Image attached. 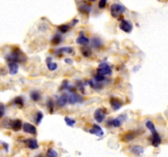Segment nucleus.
I'll return each instance as SVG.
<instances>
[{"mask_svg": "<svg viewBox=\"0 0 168 157\" xmlns=\"http://www.w3.org/2000/svg\"><path fill=\"white\" fill-rule=\"evenodd\" d=\"M30 96L31 100H33V101H38L39 100H40L41 96L38 91H32V92L30 93Z\"/></svg>", "mask_w": 168, "mask_h": 157, "instance_id": "nucleus-26", "label": "nucleus"}, {"mask_svg": "<svg viewBox=\"0 0 168 157\" xmlns=\"http://www.w3.org/2000/svg\"><path fill=\"white\" fill-rule=\"evenodd\" d=\"M107 2H108V0H99V7L100 9H103V8H104L105 6L107 4Z\"/></svg>", "mask_w": 168, "mask_h": 157, "instance_id": "nucleus-36", "label": "nucleus"}, {"mask_svg": "<svg viewBox=\"0 0 168 157\" xmlns=\"http://www.w3.org/2000/svg\"><path fill=\"white\" fill-rule=\"evenodd\" d=\"M110 104L111 107H112V109L114 111H118L120 110L122 107V103L119 101L118 99H116L115 97H112L110 99Z\"/></svg>", "mask_w": 168, "mask_h": 157, "instance_id": "nucleus-16", "label": "nucleus"}, {"mask_svg": "<svg viewBox=\"0 0 168 157\" xmlns=\"http://www.w3.org/2000/svg\"><path fill=\"white\" fill-rule=\"evenodd\" d=\"M74 52V49L71 47H64V48H58V50L55 51V54L56 55H61L62 53H68V54H71Z\"/></svg>", "mask_w": 168, "mask_h": 157, "instance_id": "nucleus-21", "label": "nucleus"}, {"mask_svg": "<svg viewBox=\"0 0 168 157\" xmlns=\"http://www.w3.org/2000/svg\"><path fill=\"white\" fill-rule=\"evenodd\" d=\"M1 143H2V146L3 147V149H4V151L5 152H8V148H9V146H8V144L7 143V142H1Z\"/></svg>", "mask_w": 168, "mask_h": 157, "instance_id": "nucleus-37", "label": "nucleus"}, {"mask_svg": "<svg viewBox=\"0 0 168 157\" xmlns=\"http://www.w3.org/2000/svg\"><path fill=\"white\" fill-rule=\"evenodd\" d=\"M126 7L121 3H115L111 5V15L114 18H117V17H120L122 13H124L126 11Z\"/></svg>", "mask_w": 168, "mask_h": 157, "instance_id": "nucleus-2", "label": "nucleus"}, {"mask_svg": "<svg viewBox=\"0 0 168 157\" xmlns=\"http://www.w3.org/2000/svg\"><path fill=\"white\" fill-rule=\"evenodd\" d=\"M23 127V124L21 119H15V120H12L11 122V129H13V131L17 132L20 129Z\"/></svg>", "mask_w": 168, "mask_h": 157, "instance_id": "nucleus-15", "label": "nucleus"}, {"mask_svg": "<svg viewBox=\"0 0 168 157\" xmlns=\"http://www.w3.org/2000/svg\"><path fill=\"white\" fill-rule=\"evenodd\" d=\"M81 52L82 53V55L85 56V57H89V56H91L92 54V52H91V49L89 48H88L86 46H84L81 48Z\"/></svg>", "mask_w": 168, "mask_h": 157, "instance_id": "nucleus-24", "label": "nucleus"}, {"mask_svg": "<svg viewBox=\"0 0 168 157\" xmlns=\"http://www.w3.org/2000/svg\"><path fill=\"white\" fill-rule=\"evenodd\" d=\"M138 134H139L137 132H135V131H130V132H129V133L124 135V137L122 138V141L123 142H130V141L134 140Z\"/></svg>", "mask_w": 168, "mask_h": 157, "instance_id": "nucleus-13", "label": "nucleus"}, {"mask_svg": "<svg viewBox=\"0 0 168 157\" xmlns=\"http://www.w3.org/2000/svg\"><path fill=\"white\" fill-rule=\"evenodd\" d=\"M24 142L27 145V146L29 147L30 149L31 150H35L39 147V144H38V142L33 139V138H30V139H26V140L24 141Z\"/></svg>", "mask_w": 168, "mask_h": 157, "instance_id": "nucleus-18", "label": "nucleus"}, {"mask_svg": "<svg viewBox=\"0 0 168 157\" xmlns=\"http://www.w3.org/2000/svg\"><path fill=\"white\" fill-rule=\"evenodd\" d=\"M13 104H15L16 106H17L20 108H22L24 106V99L22 97H17L14 98V100L12 101Z\"/></svg>", "mask_w": 168, "mask_h": 157, "instance_id": "nucleus-25", "label": "nucleus"}, {"mask_svg": "<svg viewBox=\"0 0 168 157\" xmlns=\"http://www.w3.org/2000/svg\"><path fill=\"white\" fill-rule=\"evenodd\" d=\"M89 134L96 135L97 137H103V134H104L102 128L99 125H98V124H93V128L89 129Z\"/></svg>", "mask_w": 168, "mask_h": 157, "instance_id": "nucleus-9", "label": "nucleus"}, {"mask_svg": "<svg viewBox=\"0 0 168 157\" xmlns=\"http://www.w3.org/2000/svg\"><path fill=\"white\" fill-rule=\"evenodd\" d=\"M120 29L122 30V31L126 32V33H130L133 30V25L132 24L128 21H126V20H122V22L119 25Z\"/></svg>", "mask_w": 168, "mask_h": 157, "instance_id": "nucleus-7", "label": "nucleus"}, {"mask_svg": "<svg viewBox=\"0 0 168 157\" xmlns=\"http://www.w3.org/2000/svg\"><path fill=\"white\" fill-rule=\"evenodd\" d=\"M139 67L135 66V67L134 68V71H136V70H139Z\"/></svg>", "mask_w": 168, "mask_h": 157, "instance_id": "nucleus-41", "label": "nucleus"}, {"mask_svg": "<svg viewBox=\"0 0 168 157\" xmlns=\"http://www.w3.org/2000/svg\"><path fill=\"white\" fill-rule=\"evenodd\" d=\"M43 118H44V114L41 111H38L37 114H36V118H35V123H36V124H40Z\"/></svg>", "mask_w": 168, "mask_h": 157, "instance_id": "nucleus-31", "label": "nucleus"}, {"mask_svg": "<svg viewBox=\"0 0 168 157\" xmlns=\"http://www.w3.org/2000/svg\"><path fill=\"white\" fill-rule=\"evenodd\" d=\"M76 85L79 88V90H81L82 93H85V84H83L81 81H76Z\"/></svg>", "mask_w": 168, "mask_h": 157, "instance_id": "nucleus-35", "label": "nucleus"}, {"mask_svg": "<svg viewBox=\"0 0 168 157\" xmlns=\"http://www.w3.org/2000/svg\"><path fill=\"white\" fill-rule=\"evenodd\" d=\"M46 63L47 67H48V69L50 71L56 70L58 69V64L55 63V62H52V58H51V57H47Z\"/></svg>", "mask_w": 168, "mask_h": 157, "instance_id": "nucleus-22", "label": "nucleus"}, {"mask_svg": "<svg viewBox=\"0 0 168 157\" xmlns=\"http://www.w3.org/2000/svg\"><path fill=\"white\" fill-rule=\"evenodd\" d=\"M130 151L136 156H140L144 152V149L140 146H132L130 147Z\"/></svg>", "mask_w": 168, "mask_h": 157, "instance_id": "nucleus-19", "label": "nucleus"}, {"mask_svg": "<svg viewBox=\"0 0 168 157\" xmlns=\"http://www.w3.org/2000/svg\"><path fill=\"white\" fill-rule=\"evenodd\" d=\"M68 99H69V96L67 95V94H66V93H64V94H62V95L58 97L57 103H58V105L59 107H64L67 103Z\"/></svg>", "mask_w": 168, "mask_h": 157, "instance_id": "nucleus-20", "label": "nucleus"}, {"mask_svg": "<svg viewBox=\"0 0 168 157\" xmlns=\"http://www.w3.org/2000/svg\"><path fill=\"white\" fill-rule=\"evenodd\" d=\"M94 119L98 122V123H102L105 119V114L104 111H103L102 109H97L94 112Z\"/></svg>", "mask_w": 168, "mask_h": 157, "instance_id": "nucleus-10", "label": "nucleus"}, {"mask_svg": "<svg viewBox=\"0 0 168 157\" xmlns=\"http://www.w3.org/2000/svg\"><path fill=\"white\" fill-rule=\"evenodd\" d=\"M102 45V41H101V39H99V38H97V37H94L92 39V46H93V48H99Z\"/></svg>", "mask_w": 168, "mask_h": 157, "instance_id": "nucleus-28", "label": "nucleus"}, {"mask_svg": "<svg viewBox=\"0 0 168 157\" xmlns=\"http://www.w3.org/2000/svg\"><path fill=\"white\" fill-rule=\"evenodd\" d=\"M88 84L89 85H90V87L95 90H100L103 88V84H102L101 82H99L97 80H95L94 78L93 79H90L88 81Z\"/></svg>", "mask_w": 168, "mask_h": 157, "instance_id": "nucleus-12", "label": "nucleus"}, {"mask_svg": "<svg viewBox=\"0 0 168 157\" xmlns=\"http://www.w3.org/2000/svg\"><path fill=\"white\" fill-rule=\"evenodd\" d=\"M93 78H94L95 80L99 81V82H103V81H104L105 80V76L103 75V74H101L97 73V74H95V75H94Z\"/></svg>", "mask_w": 168, "mask_h": 157, "instance_id": "nucleus-34", "label": "nucleus"}, {"mask_svg": "<svg viewBox=\"0 0 168 157\" xmlns=\"http://www.w3.org/2000/svg\"><path fill=\"white\" fill-rule=\"evenodd\" d=\"M77 22H78V20H77V19H74V20L72 21L71 24V26H74V25H75V24H76Z\"/></svg>", "mask_w": 168, "mask_h": 157, "instance_id": "nucleus-40", "label": "nucleus"}, {"mask_svg": "<svg viewBox=\"0 0 168 157\" xmlns=\"http://www.w3.org/2000/svg\"><path fill=\"white\" fill-rule=\"evenodd\" d=\"M23 129L24 132L27 133V134H33L35 135L37 134V129L35 128V126H34L33 124L30 123H25L23 124Z\"/></svg>", "mask_w": 168, "mask_h": 157, "instance_id": "nucleus-8", "label": "nucleus"}, {"mask_svg": "<svg viewBox=\"0 0 168 157\" xmlns=\"http://www.w3.org/2000/svg\"><path fill=\"white\" fill-rule=\"evenodd\" d=\"M5 113V107L3 104H1V117H3Z\"/></svg>", "mask_w": 168, "mask_h": 157, "instance_id": "nucleus-38", "label": "nucleus"}, {"mask_svg": "<svg viewBox=\"0 0 168 157\" xmlns=\"http://www.w3.org/2000/svg\"><path fill=\"white\" fill-rule=\"evenodd\" d=\"M64 121L66 122V124H67V126H69V127H74V125H75V119H71V118L68 117V116H66V117L64 118Z\"/></svg>", "mask_w": 168, "mask_h": 157, "instance_id": "nucleus-29", "label": "nucleus"}, {"mask_svg": "<svg viewBox=\"0 0 168 157\" xmlns=\"http://www.w3.org/2000/svg\"><path fill=\"white\" fill-rule=\"evenodd\" d=\"M151 133H152V145L154 147H157L162 142L161 137H160V135L158 134V133L157 132L156 129L152 130Z\"/></svg>", "mask_w": 168, "mask_h": 157, "instance_id": "nucleus-5", "label": "nucleus"}, {"mask_svg": "<svg viewBox=\"0 0 168 157\" xmlns=\"http://www.w3.org/2000/svg\"><path fill=\"white\" fill-rule=\"evenodd\" d=\"M78 10L80 11H81L82 13L89 14V13H90V11H91V7H90V5L86 4V3H85V4H82V5L78 7Z\"/></svg>", "mask_w": 168, "mask_h": 157, "instance_id": "nucleus-23", "label": "nucleus"}, {"mask_svg": "<svg viewBox=\"0 0 168 157\" xmlns=\"http://www.w3.org/2000/svg\"><path fill=\"white\" fill-rule=\"evenodd\" d=\"M64 61H65V62H66L67 64H72V63H73L72 59H71V58H66Z\"/></svg>", "mask_w": 168, "mask_h": 157, "instance_id": "nucleus-39", "label": "nucleus"}, {"mask_svg": "<svg viewBox=\"0 0 168 157\" xmlns=\"http://www.w3.org/2000/svg\"><path fill=\"white\" fill-rule=\"evenodd\" d=\"M46 105L47 108H48L49 113H50V114H52V113H53V102H52V100L48 99V100L47 101Z\"/></svg>", "mask_w": 168, "mask_h": 157, "instance_id": "nucleus-32", "label": "nucleus"}, {"mask_svg": "<svg viewBox=\"0 0 168 157\" xmlns=\"http://www.w3.org/2000/svg\"><path fill=\"white\" fill-rule=\"evenodd\" d=\"M62 39L61 35L56 34V35H54V37L52 39V44L53 45H58L59 44L62 43Z\"/></svg>", "mask_w": 168, "mask_h": 157, "instance_id": "nucleus-30", "label": "nucleus"}, {"mask_svg": "<svg viewBox=\"0 0 168 157\" xmlns=\"http://www.w3.org/2000/svg\"><path fill=\"white\" fill-rule=\"evenodd\" d=\"M70 28H71V26H70L69 25H61L58 26V29L61 33L65 34V33H67V32L69 31Z\"/></svg>", "mask_w": 168, "mask_h": 157, "instance_id": "nucleus-27", "label": "nucleus"}, {"mask_svg": "<svg viewBox=\"0 0 168 157\" xmlns=\"http://www.w3.org/2000/svg\"><path fill=\"white\" fill-rule=\"evenodd\" d=\"M127 119V115H125V114H122V115H120L119 116L114 119H110L108 121V125H111V126H113V127H120L122 125V123L123 122H125L126 120Z\"/></svg>", "mask_w": 168, "mask_h": 157, "instance_id": "nucleus-3", "label": "nucleus"}, {"mask_svg": "<svg viewBox=\"0 0 168 157\" xmlns=\"http://www.w3.org/2000/svg\"><path fill=\"white\" fill-rule=\"evenodd\" d=\"M97 73L103 74V75H111L112 74V68L106 62L100 63L97 69Z\"/></svg>", "mask_w": 168, "mask_h": 157, "instance_id": "nucleus-4", "label": "nucleus"}, {"mask_svg": "<svg viewBox=\"0 0 168 157\" xmlns=\"http://www.w3.org/2000/svg\"><path fill=\"white\" fill-rule=\"evenodd\" d=\"M61 90L69 91L70 93H75V88L69 84V82L67 80H64L62 82V84L61 85Z\"/></svg>", "mask_w": 168, "mask_h": 157, "instance_id": "nucleus-14", "label": "nucleus"}, {"mask_svg": "<svg viewBox=\"0 0 168 157\" xmlns=\"http://www.w3.org/2000/svg\"><path fill=\"white\" fill-rule=\"evenodd\" d=\"M76 44L81 45H84V46H86V45L89 44V39H88L87 37H85V36L84 35V33L81 31V35L76 39Z\"/></svg>", "mask_w": 168, "mask_h": 157, "instance_id": "nucleus-17", "label": "nucleus"}, {"mask_svg": "<svg viewBox=\"0 0 168 157\" xmlns=\"http://www.w3.org/2000/svg\"><path fill=\"white\" fill-rule=\"evenodd\" d=\"M84 101V98L81 96L76 94L75 93H71L69 96L68 102L71 105H75L76 103H82Z\"/></svg>", "mask_w": 168, "mask_h": 157, "instance_id": "nucleus-6", "label": "nucleus"}, {"mask_svg": "<svg viewBox=\"0 0 168 157\" xmlns=\"http://www.w3.org/2000/svg\"><path fill=\"white\" fill-rule=\"evenodd\" d=\"M47 156L49 157H56L58 156V153L55 150H53L52 148L48 149V152H47Z\"/></svg>", "mask_w": 168, "mask_h": 157, "instance_id": "nucleus-33", "label": "nucleus"}, {"mask_svg": "<svg viewBox=\"0 0 168 157\" xmlns=\"http://www.w3.org/2000/svg\"><path fill=\"white\" fill-rule=\"evenodd\" d=\"M7 66H8V69H9V73H10V74L15 75V74H17L18 70H19V66H18L17 62H8Z\"/></svg>", "mask_w": 168, "mask_h": 157, "instance_id": "nucleus-11", "label": "nucleus"}, {"mask_svg": "<svg viewBox=\"0 0 168 157\" xmlns=\"http://www.w3.org/2000/svg\"><path fill=\"white\" fill-rule=\"evenodd\" d=\"M6 60L8 62H25L27 60V57L19 48H15L10 54L6 56Z\"/></svg>", "mask_w": 168, "mask_h": 157, "instance_id": "nucleus-1", "label": "nucleus"}]
</instances>
